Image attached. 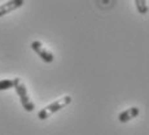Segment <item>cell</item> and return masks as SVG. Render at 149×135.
Masks as SVG:
<instances>
[{
  "mask_svg": "<svg viewBox=\"0 0 149 135\" xmlns=\"http://www.w3.org/2000/svg\"><path fill=\"white\" fill-rule=\"evenodd\" d=\"M73 101V99H71L70 95H66V96H62L60 97V99H57L56 101L51 103L49 105H47L45 108H43L42 111H39L38 113V118L39 120H47L49 118L52 114H54L56 112L61 111V109H64L65 107H68L70 103Z\"/></svg>",
  "mask_w": 149,
  "mask_h": 135,
  "instance_id": "6da1fadb",
  "label": "cell"
},
{
  "mask_svg": "<svg viewBox=\"0 0 149 135\" xmlns=\"http://www.w3.org/2000/svg\"><path fill=\"white\" fill-rule=\"evenodd\" d=\"M14 90H16L17 95L19 96V101H21V104H22V107H24L25 111L26 112H33L34 109H35V105H34V103L31 101L30 97H29L26 86L19 81L16 86H14Z\"/></svg>",
  "mask_w": 149,
  "mask_h": 135,
  "instance_id": "7a4b0ae2",
  "label": "cell"
},
{
  "mask_svg": "<svg viewBox=\"0 0 149 135\" xmlns=\"http://www.w3.org/2000/svg\"><path fill=\"white\" fill-rule=\"evenodd\" d=\"M31 50L38 55L44 62H48V64H49V62H53V60H54L53 53L51 52L49 50H47V47H44L42 42L34 41L31 43Z\"/></svg>",
  "mask_w": 149,
  "mask_h": 135,
  "instance_id": "3957f363",
  "label": "cell"
},
{
  "mask_svg": "<svg viewBox=\"0 0 149 135\" xmlns=\"http://www.w3.org/2000/svg\"><path fill=\"white\" fill-rule=\"evenodd\" d=\"M24 3H25V0H9V1L1 4L0 5V17H3V16H5V14L21 8L22 5H24Z\"/></svg>",
  "mask_w": 149,
  "mask_h": 135,
  "instance_id": "277c9868",
  "label": "cell"
},
{
  "mask_svg": "<svg viewBox=\"0 0 149 135\" xmlns=\"http://www.w3.org/2000/svg\"><path fill=\"white\" fill-rule=\"evenodd\" d=\"M139 114H140V109L139 108H137V107H131V108L126 109V111H123L122 113H119L118 120H119V122L125 123V122H128L130 120L137 117Z\"/></svg>",
  "mask_w": 149,
  "mask_h": 135,
  "instance_id": "5b68a950",
  "label": "cell"
},
{
  "mask_svg": "<svg viewBox=\"0 0 149 135\" xmlns=\"http://www.w3.org/2000/svg\"><path fill=\"white\" fill-rule=\"evenodd\" d=\"M19 81H21L19 78L1 79V81H0V91H5V90H9V88H14V86H16Z\"/></svg>",
  "mask_w": 149,
  "mask_h": 135,
  "instance_id": "8992f818",
  "label": "cell"
},
{
  "mask_svg": "<svg viewBox=\"0 0 149 135\" xmlns=\"http://www.w3.org/2000/svg\"><path fill=\"white\" fill-rule=\"evenodd\" d=\"M135 4H136V9L140 14H147L149 8H148V3L147 0H135Z\"/></svg>",
  "mask_w": 149,
  "mask_h": 135,
  "instance_id": "52a82bcc",
  "label": "cell"
}]
</instances>
